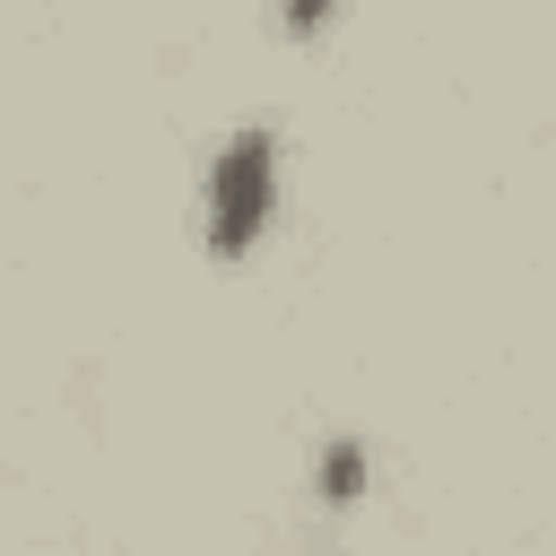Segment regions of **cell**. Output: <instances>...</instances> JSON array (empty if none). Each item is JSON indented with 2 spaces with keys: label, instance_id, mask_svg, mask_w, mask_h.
I'll use <instances>...</instances> for the list:
<instances>
[{
  "label": "cell",
  "instance_id": "cell-1",
  "mask_svg": "<svg viewBox=\"0 0 556 556\" xmlns=\"http://www.w3.org/2000/svg\"><path fill=\"white\" fill-rule=\"evenodd\" d=\"M269 217H278V130L243 122L217 148V165H208V217H200V235H208L217 261H243L269 235Z\"/></svg>",
  "mask_w": 556,
  "mask_h": 556
},
{
  "label": "cell",
  "instance_id": "cell-2",
  "mask_svg": "<svg viewBox=\"0 0 556 556\" xmlns=\"http://www.w3.org/2000/svg\"><path fill=\"white\" fill-rule=\"evenodd\" d=\"M356 495H365V443L330 434L321 443V504H356Z\"/></svg>",
  "mask_w": 556,
  "mask_h": 556
},
{
  "label": "cell",
  "instance_id": "cell-3",
  "mask_svg": "<svg viewBox=\"0 0 556 556\" xmlns=\"http://www.w3.org/2000/svg\"><path fill=\"white\" fill-rule=\"evenodd\" d=\"M330 9H339V0H278V26H287V35H321Z\"/></svg>",
  "mask_w": 556,
  "mask_h": 556
}]
</instances>
